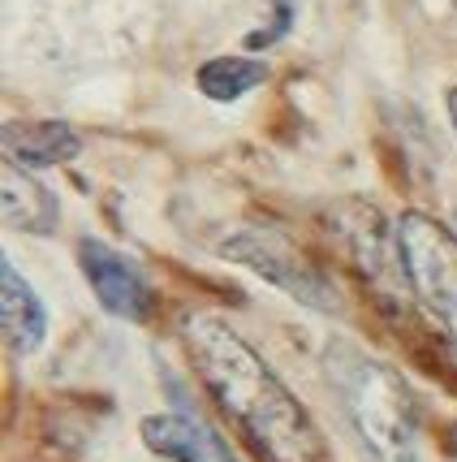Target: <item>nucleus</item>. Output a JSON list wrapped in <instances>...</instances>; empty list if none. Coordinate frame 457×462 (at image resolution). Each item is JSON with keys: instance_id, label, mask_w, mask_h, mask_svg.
Masks as SVG:
<instances>
[{"instance_id": "nucleus-1", "label": "nucleus", "mask_w": 457, "mask_h": 462, "mask_svg": "<svg viewBox=\"0 0 457 462\" xmlns=\"http://www.w3.org/2000/svg\"><path fill=\"white\" fill-rule=\"evenodd\" d=\"M186 350L207 384L220 415L242 432L259 462H315L324 441H319L311 415L302 402L285 389L277 372L263 363L255 346L242 333H233L220 316H190L186 328Z\"/></svg>"}, {"instance_id": "nucleus-2", "label": "nucleus", "mask_w": 457, "mask_h": 462, "mask_svg": "<svg viewBox=\"0 0 457 462\" xmlns=\"http://www.w3.org/2000/svg\"><path fill=\"white\" fill-rule=\"evenodd\" d=\"M324 367L367 454L376 462H418V406L410 384L350 342L328 346Z\"/></svg>"}, {"instance_id": "nucleus-3", "label": "nucleus", "mask_w": 457, "mask_h": 462, "mask_svg": "<svg viewBox=\"0 0 457 462\" xmlns=\"http://www.w3.org/2000/svg\"><path fill=\"white\" fill-rule=\"evenodd\" d=\"M398 260L415 299L457 346V234L427 212H406L398 221Z\"/></svg>"}, {"instance_id": "nucleus-4", "label": "nucleus", "mask_w": 457, "mask_h": 462, "mask_svg": "<svg viewBox=\"0 0 457 462\" xmlns=\"http://www.w3.org/2000/svg\"><path fill=\"white\" fill-rule=\"evenodd\" d=\"M220 255L233 263H246L268 285L285 290L289 299L311 307V311H328L333 316L341 307L333 282L285 234H277V229H259V225L255 229H238V234H229V238L220 242Z\"/></svg>"}, {"instance_id": "nucleus-5", "label": "nucleus", "mask_w": 457, "mask_h": 462, "mask_svg": "<svg viewBox=\"0 0 457 462\" xmlns=\"http://www.w3.org/2000/svg\"><path fill=\"white\" fill-rule=\"evenodd\" d=\"M78 263L87 285L96 290V299H100V307L108 316L134 320V324H142L151 316L156 299H151V285H147V277H142V268L134 260H125L121 251H113L100 238H82Z\"/></svg>"}, {"instance_id": "nucleus-6", "label": "nucleus", "mask_w": 457, "mask_h": 462, "mask_svg": "<svg viewBox=\"0 0 457 462\" xmlns=\"http://www.w3.org/2000/svg\"><path fill=\"white\" fill-rule=\"evenodd\" d=\"M0 324L14 355H35L48 337V311L14 263H0Z\"/></svg>"}, {"instance_id": "nucleus-7", "label": "nucleus", "mask_w": 457, "mask_h": 462, "mask_svg": "<svg viewBox=\"0 0 457 462\" xmlns=\"http://www.w3.org/2000/svg\"><path fill=\"white\" fill-rule=\"evenodd\" d=\"M5 156L18 169H52L78 156V130L69 121H9L5 125Z\"/></svg>"}, {"instance_id": "nucleus-8", "label": "nucleus", "mask_w": 457, "mask_h": 462, "mask_svg": "<svg viewBox=\"0 0 457 462\" xmlns=\"http://www.w3.org/2000/svg\"><path fill=\"white\" fill-rule=\"evenodd\" d=\"M0 212L5 225L18 229V234H52L57 229V199L52 190L35 181L26 169L18 164H5V178H0Z\"/></svg>"}, {"instance_id": "nucleus-9", "label": "nucleus", "mask_w": 457, "mask_h": 462, "mask_svg": "<svg viewBox=\"0 0 457 462\" xmlns=\"http://www.w3.org/2000/svg\"><path fill=\"white\" fill-rule=\"evenodd\" d=\"M139 432L142 445L169 462H212V449H216V441L186 415H151V420H142Z\"/></svg>"}, {"instance_id": "nucleus-10", "label": "nucleus", "mask_w": 457, "mask_h": 462, "mask_svg": "<svg viewBox=\"0 0 457 462\" xmlns=\"http://www.w3.org/2000/svg\"><path fill=\"white\" fill-rule=\"evenodd\" d=\"M268 79V65L255 57H212L199 65V91L216 104H233Z\"/></svg>"}, {"instance_id": "nucleus-11", "label": "nucleus", "mask_w": 457, "mask_h": 462, "mask_svg": "<svg viewBox=\"0 0 457 462\" xmlns=\"http://www.w3.org/2000/svg\"><path fill=\"white\" fill-rule=\"evenodd\" d=\"M444 104H449V121H453V134H457V87L449 91V100H444Z\"/></svg>"}, {"instance_id": "nucleus-12", "label": "nucleus", "mask_w": 457, "mask_h": 462, "mask_svg": "<svg viewBox=\"0 0 457 462\" xmlns=\"http://www.w3.org/2000/svg\"><path fill=\"white\" fill-rule=\"evenodd\" d=\"M453 9H457V0H453Z\"/></svg>"}]
</instances>
